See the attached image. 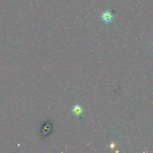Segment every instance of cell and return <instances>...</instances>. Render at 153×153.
I'll return each mask as SVG.
<instances>
[{
    "instance_id": "7a4b0ae2",
    "label": "cell",
    "mask_w": 153,
    "mask_h": 153,
    "mask_svg": "<svg viewBox=\"0 0 153 153\" xmlns=\"http://www.w3.org/2000/svg\"><path fill=\"white\" fill-rule=\"evenodd\" d=\"M71 111L73 113V114H74L75 116L78 117L81 114H83V113H84V110L81 105L77 104L74 105V106L73 108Z\"/></svg>"
},
{
    "instance_id": "6da1fadb",
    "label": "cell",
    "mask_w": 153,
    "mask_h": 153,
    "mask_svg": "<svg viewBox=\"0 0 153 153\" xmlns=\"http://www.w3.org/2000/svg\"><path fill=\"white\" fill-rule=\"evenodd\" d=\"M101 19L105 23H109L112 22L113 19V15L109 10H107L105 12H103L101 14Z\"/></svg>"
},
{
    "instance_id": "277c9868",
    "label": "cell",
    "mask_w": 153,
    "mask_h": 153,
    "mask_svg": "<svg viewBox=\"0 0 153 153\" xmlns=\"http://www.w3.org/2000/svg\"><path fill=\"white\" fill-rule=\"evenodd\" d=\"M152 45H153V42H152Z\"/></svg>"
},
{
    "instance_id": "3957f363",
    "label": "cell",
    "mask_w": 153,
    "mask_h": 153,
    "mask_svg": "<svg viewBox=\"0 0 153 153\" xmlns=\"http://www.w3.org/2000/svg\"><path fill=\"white\" fill-rule=\"evenodd\" d=\"M110 147H111V148H114V147H115V145H114V143H112V144H111Z\"/></svg>"
}]
</instances>
